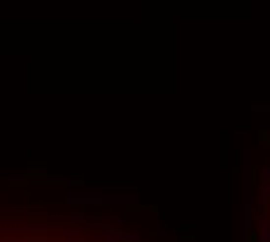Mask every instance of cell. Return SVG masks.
Segmentation results:
<instances>
[{
    "mask_svg": "<svg viewBox=\"0 0 270 242\" xmlns=\"http://www.w3.org/2000/svg\"><path fill=\"white\" fill-rule=\"evenodd\" d=\"M0 242H137L133 235L98 226H0Z\"/></svg>",
    "mask_w": 270,
    "mask_h": 242,
    "instance_id": "6da1fadb",
    "label": "cell"
},
{
    "mask_svg": "<svg viewBox=\"0 0 270 242\" xmlns=\"http://www.w3.org/2000/svg\"><path fill=\"white\" fill-rule=\"evenodd\" d=\"M256 242H270V168L263 172V182L256 198Z\"/></svg>",
    "mask_w": 270,
    "mask_h": 242,
    "instance_id": "7a4b0ae2",
    "label": "cell"
}]
</instances>
